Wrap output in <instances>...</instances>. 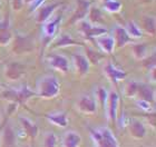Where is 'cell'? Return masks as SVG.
Instances as JSON below:
<instances>
[{
  "mask_svg": "<svg viewBox=\"0 0 156 147\" xmlns=\"http://www.w3.org/2000/svg\"><path fill=\"white\" fill-rule=\"evenodd\" d=\"M89 134L96 147H119L117 139L108 128H89Z\"/></svg>",
  "mask_w": 156,
  "mask_h": 147,
  "instance_id": "1",
  "label": "cell"
},
{
  "mask_svg": "<svg viewBox=\"0 0 156 147\" xmlns=\"http://www.w3.org/2000/svg\"><path fill=\"white\" fill-rule=\"evenodd\" d=\"M60 85L58 79L54 76H45L38 82L37 93L42 98H54L59 94Z\"/></svg>",
  "mask_w": 156,
  "mask_h": 147,
  "instance_id": "2",
  "label": "cell"
},
{
  "mask_svg": "<svg viewBox=\"0 0 156 147\" xmlns=\"http://www.w3.org/2000/svg\"><path fill=\"white\" fill-rule=\"evenodd\" d=\"M35 95L36 94L33 90H30L28 87H23L21 89H10L8 92L3 93V97L17 103H25Z\"/></svg>",
  "mask_w": 156,
  "mask_h": 147,
  "instance_id": "3",
  "label": "cell"
},
{
  "mask_svg": "<svg viewBox=\"0 0 156 147\" xmlns=\"http://www.w3.org/2000/svg\"><path fill=\"white\" fill-rule=\"evenodd\" d=\"M34 48L33 40L29 37H23L18 36L15 41V46H13V51L17 54H23V52L31 51Z\"/></svg>",
  "mask_w": 156,
  "mask_h": 147,
  "instance_id": "4",
  "label": "cell"
},
{
  "mask_svg": "<svg viewBox=\"0 0 156 147\" xmlns=\"http://www.w3.org/2000/svg\"><path fill=\"white\" fill-rule=\"evenodd\" d=\"M80 31L86 38L91 39L94 37H99L105 35V33H107V29L101 28V27H90L89 23H87L86 21H83L80 23Z\"/></svg>",
  "mask_w": 156,
  "mask_h": 147,
  "instance_id": "5",
  "label": "cell"
},
{
  "mask_svg": "<svg viewBox=\"0 0 156 147\" xmlns=\"http://www.w3.org/2000/svg\"><path fill=\"white\" fill-rule=\"evenodd\" d=\"M49 64L55 69L60 70L64 74L68 72L69 70V62L66 57L62 55H51L49 57Z\"/></svg>",
  "mask_w": 156,
  "mask_h": 147,
  "instance_id": "6",
  "label": "cell"
},
{
  "mask_svg": "<svg viewBox=\"0 0 156 147\" xmlns=\"http://www.w3.org/2000/svg\"><path fill=\"white\" fill-rule=\"evenodd\" d=\"M62 147H80L81 145V136L77 131H69L65 133L62 139Z\"/></svg>",
  "mask_w": 156,
  "mask_h": 147,
  "instance_id": "7",
  "label": "cell"
},
{
  "mask_svg": "<svg viewBox=\"0 0 156 147\" xmlns=\"http://www.w3.org/2000/svg\"><path fill=\"white\" fill-rule=\"evenodd\" d=\"M129 133L134 138L142 139L146 135V127L138 119H132L129 123Z\"/></svg>",
  "mask_w": 156,
  "mask_h": 147,
  "instance_id": "8",
  "label": "cell"
},
{
  "mask_svg": "<svg viewBox=\"0 0 156 147\" xmlns=\"http://www.w3.org/2000/svg\"><path fill=\"white\" fill-rule=\"evenodd\" d=\"M23 72H25V66L19 62H11L6 69V76L11 80L19 79L23 75Z\"/></svg>",
  "mask_w": 156,
  "mask_h": 147,
  "instance_id": "9",
  "label": "cell"
},
{
  "mask_svg": "<svg viewBox=\"0 0 156 147\" xmlns=\"http://www.w3.org/2000/svg\"><path fill=\"white\" fill-rule=\"evenodd\" d=\"M78 107L83 113L94 114L96 113V103L90 96H83L78 101Z\"/></svg>",
  "mask_w": 156,
  "mask_h": 147,
  "instance_id": "10",
  "label": "cell"
},
{
  "mask_svg": "<svg viewBox=\"0 0 156 147\" xmlns=\"http://www.w3.org/2000/svg\"><path fill=\"white\" fill-rule=\"evenodd\" d=\"M74 60H75L76 67L80 76H85L89 72V67H90V62L88 61L87 57L81 54H75L74 55Z\"/></svg>",
  "mask_w": 156,
  "mask_h": 147,
  "instance_id": "11",
  "label": "cell"
},
{
  "mask_svg": "<svg viewBox=\"0 0 156 147\" xmlns=\"http://www.w3.org/2000/svg\"><path fill=\"white\" fill-rule=\"evenodd\" d=\"M105 72L107 74V76L111 78V80L115 84L124 79L126 77V72L124 70H120V69L116 68L115 66H113L112 64H107V66L105 67Z\"/></svg>",
  "mask_w": 156,
  "mask_h": 147,
  "instance_id": "12",
  "label": "cell"
},
{
  "mask_svg": "<svg viewBox=\"0 0 156 147\" xmlns=\"http://www.w3.org/2000/svg\"><path fill=\"white\" fill-rule=\"evenodd\" d=\"M77 2H78L77 10L75 11L74 16L72 17L70 23H74L77 20L83 19L87 15V11L89 9V1H87V0H77Z\"/></svg>",
  "mask_w": 156,
  "mask_h": 147,
  "instance_id": "13",
  "label": "cell"
},
{
  "mask_svg": "<svg viewBox=\"0 0 156 147\" xmlns=\"http://www.w3.org/2000/svg\"><path fill=\"white\" fill-rule=\"evenodd\" d=\"M114 35H115V37L113 39H114L115 45H116L117 47H123V46H125L127 43L130 41L129 35L127 33L126 29H124V28L117 27L114 31Z\"/></svg>",
  "mask_w": 156,
  "mask_h": 147,
  "instance_id": "14",
  "label": "cell"
},
{
  "mask_svg": "<svg viewBox=\"0 0 156 147\" xmlns=\"http://www.w3.org/2000/svg\"><path fill=\"white\" fill-rule=\"evenodd\" d=\"M108 101H109V117L113 121H117V109H118V104H119V97L117 93L113 92L108 96Z\"/></svg>",
  "mask_w": 156,
  "mask_h": 147,
  "instance_id": "15",
  "label": "cell"
},
{
  "mask_svg": "<svg viewBox=\"0 0 156 147\" xmlns=\"http://www.w3.org/2000/svg\"><path fill=\"white\" fill-rule=\"evenodd\" d=\"M137 94L140 95V99L146 101H154V98H155V95H154V89L151 87L150 85L147 84H138V90H137Z\"/></svg>",
  "mask_w": 156,
  "mask_h": 147,
  "instance_id": "16",
  "label": "cell"
},
{
  "mask_svg": "<svg viewBox=\"0 0 156 147\" xmlns=\"http://www.w3.org/2000/svg\"><path fill=\"white\" fill-rule=\"evenodd\" d=\"M20 123L23 125V131H25V133H26L29 137H31V138L37 137L39 129H38V126H37L35 123H33L31 121L27 119V118H23V117L20 118Z\"/></svg>",
  "mask_w": 156,
  "mask_h": 147,
  "instance_id": "17",
  "label": "cell"
},
{
  "mask_svg": "<svg viewBox=\"0 0 156 147\" xmlns=\"http://www.w3.org/2000/svg\"><path fill=\"white\" fill-rule=\"evenodd\" d=\"M96 41H97L98 46L101 47L105 52H107V54H111V52H113V50H114L115 41L112 37L99 36V37H97Z\"/></svg>",
  "mask_w": 156,
  "mask_h": 147,
  "instance_id": "18",
  "label": "cell"
},
{
  "mask_svg": "<svg viewBox=\"0 0 156 147\" xmlns=\"http://www.w3.org/2000/svg\"><path fill=\"white\" fill-rule=\"evenodd\" d=\"M51 124L58 126V127H66L68 124L67 117H66L65 113H54V114H49L46 116Z\"/></svg>",
  "mask_w": 156,
  "mask_h": 147,
  "instance_id": "19",
  "label": "cell"
},
{
  "mask_svg": "<svg viewBox=\"0 0 156 147\" xmlns=\"http://www.w3.org/2000/svg\"><path fill=\"white\" fill-rule=\"evenodd\" d=\"M16 135L10 126H7L2 134V147H15Z\"/></svg>",
  "mask_w": 156,
  "mask_h": 147,
  "instance_id": "20",
  "label": "cell"
},
{
  "mask_svg": "<svg viewBox=\"0 0 156 147\" xmlns=\"http://www.w3.org/2000/svg\"><path fill=\"white\" fill-rule=\"evenodd\" d=\"M11 39V33L9 30L8 19L0 23V45H7Z\"/></svg>",
  "mask_w": 156,
  "mask_h": 147,
  "instance_id": "21",
  "label": "cell"
},
{
  "mask_svg": "<svg viewBox=\"0 0 156 147\" xmlns=\"http://www.w3.org/2000/svg\"><path fill=\"white\" fill-rule=\"evenodd\" d=\"M72 45H79V43L75 41L72 38V36H69V35H62L58 39L56 40V43L54 44L55 47H66L72 46Z\"/></svg>",
  "mask_w": 156,
  "mask_h": 147,
  "instance_id": "22",
  "label": "cell"
},
{
  "mask_svg": "<svg viewBox=\"0 0 156 147\" xmlns=\"http://www.w3.org/2000/svg\"><path fill=\"white\" fill-rule=\"evenodd\" d=\"M143 27L145 28L147 33L151 35H154L156 31V25H155V19L153 17H145L143 21Z\"/></svg>",
  "mask_w": 156,
  "mask_h": 147,
  "instance_id": "23",
  "label": "cell"
},
{
  "mask_svg": "<svg viewBox=\"0 0 156 147\" xmlns=\"http://www.w3.org/2000/svg\"><path fill=\"white\" fill-rule=\"evenodd\" d=\"M57 6H58V3H55V5H52V6H48V7H45V8H42V9L40 10V12H39V16H38V21H39V23L46 21V20L48 19V17L50 16V13L52 12V10L55 9Z\"/></svg>",
  "mask_w": 156,
  "mask_h": 147,
  "instance_id": "24",
  "label": "cell"
},
{
  "mask_svg": "<svg viewBox=\"0 0 156 147\" xmlns=\"http://www.w3.org/2000/svg\"><path fill=\"white\" fill-rule=\"evenodd\" d=\"M58 143V138L55 133H47L44 137V147H56Z\"/></svg>",
  "mask_w": 156,
  "mask_h": 147,
  "instance_id": "25",
  "label": "cell"
},
{
  "mask_svg": "<svg viewBox=\"0 0 156 147\" xmlns=\"http://www.w3.org/2000/svg\"><path fill=\"white\" fill-rule=\"evenodd\" d=\"M86 57H87L88 61L90 62V64H93V65H96V64H98V62H99V60H101L104 56L101 55V54H99V52L93 50V49L87 48V56H86Z\"/></svg>",
  "mask_w": 156,
  "mask_h": 147,
  "instance_id": "26",
  "label": "cell"
},
{
  "mask_svg": "<svg viewBox=\"0 0 156 147\" xmlns=\"http://www.w3.org/2000/svg\"><path fill=\"white\" fill-rule=\"evenodd\" d=\"M133 51H134V55H135L136 58L142 59L145 57V55H146L147 47L145 44H138V45H135V46H134Z\"/></svg>",
  "mask_w": 156,
  "mask_h": 147,
  "instance_id": "27",
  "label": "cell"
},
{
  "mask_svg": "<svg viewBox=\"0 0 156 147\" xmlns=\"http://www.w3.org/2000/svg\"><path fill=\"white\" fill-rule=\"evenodd\" d=\"M104 7L108 11H111V12H117V11L120 10L122 5L118 1H116V0H105Z\"/></svg>",
  "mask_w": 156,
  "mask_h": 147,
  "instance_id": "28",
  "label": "cell"
},
{
  "mask_svg": "<svg viewBox=\"0 0 156 147\" xmlns=\"http://www.w3.org/2000/svg\"><path fill=\"white\" fill-rule=\"evenodd\" d=\"M137 90H138V82L132 80L127 84L126 88H125V94L128 97H133L137 94Z\"/></svg>",
  "mask_w": 156,
  "mask_h": 147,
  "instance_id": "29",
  "label": "cell"
},
{
  "mask_svg": "<svg viewBox=\"0 0 156 147\" xmlns=\"http://www.w3.org/2000/svg\"><path fill=\"white\" fill-rule=\"evenodd\" d=\"M127 33L129 35V37H134V38H140L142 36V31L134 23H129L127 26Z\"/></svg>",
  "mask_w": 156,
  "mask_h": 147,
  "instance_id": "30",
  "label": "cell"
},
{
  "mask_svg": "<svg viewBox=\"0 0 156 147\" xmlns=\"http://www.w3.org/2000/svg\"><path fill=\"white\" fill-rule=\"evenodd\" d=\"M59 20H55V21H51V23H47L45 26V33L47 37H51L56 31V27H57V23H58Z\"/></svg>",
  "mask_w": 156,
  "mask_h": 147,
  "instance_id": "31",
  "label": "cell"
},
{
  "mask_svg": "<svg viewBox=\"0 0 156 147\" xmlns=\"http://www.w3.org/2000/svg\"><path fill=\"white\" fill-rule=\"evenodd\" d=\"M89 18H90L93 23H99V21H101L103 16H101V10L97 9V8H91L90 12H89Z\"/></svg>",
  "mask_w": 156,
  "mask_h": 147,
  "instance_id": "32",
  "label": "cell"
},
{
  "mask_svg": "<svg viewBox=\"0 0 156 147\" xmlns=\"http://www.w3.org/2000/svg\"><path fill=\"white\" fill-rule=\"evenodd\" d=\"M143 65L148 69L155 68V54H152L150 57H147L143 61Z\"/></svg>",
  "mask_w": 156,
  "mask_h": 147,
  "instance_id": "33",
  "label": "cell"
},
{
  "mask_svg": "<svg viewBox=\"0 0 156 147\" xmlns=\"http://www.w3.org/2000/svg\"><path fill=\"white\" fill-rule=\"evenodd\" d=\"M98 98H99L101 105L105 106V104H106V101H107V99H108V95H107L106 89H104V88L98 89Z\"/></svg>",
  "mask_w": 156,
  "mask_h": 147,
  "instance_id": "34",
  "label": "cell"
},
{
  "mask_svg": "<svg viewBox=\"0 0 156 147\" xmlns=\"http://www.w3.org/2000/svg\"><path fill=\"white\" fill-rule=\"evenodd\" d=\"M137 106L140 108H142L143 110H146V111H150L151 110V103L150 101H146V100H143V99H138L136 101Z\"/></svg>",
  "mask_w": 156,
  "mask_h": 147,
  "instance_id": "35",
  "label": "cell"
},
{
  "mask_svg": "<svg viewBox=\"0 0 156 147\" xmlns=\"http://www.w3.org/2000/svg\"><path fill=\"white\" fill-rule=\"evenodd\" d=\"M23 0H13L12 1V7H13V9H16V10H19L21 7H23Z\"/></svg>",
  "mask_w": 156,
  "mask_h": 147,
  "instance_id": "36",
  "label": "cell"
},
{
  "mask_svg": "<svg viewBox=\"0 0 156 147\" xmlns=\"http://www.w3.org/2000/svg\"><path fill=\"white\" fill-rule=\"evenodd\" d=\"M142 1H143V2H151L152 0H142Z\"/></svg>",
  "mask_w": 156,
  "mask_h": 147,
  "instance_id": "37",
  "label": "cell"
},
{
  "mask_svg": "<svg viewBox=\"0 0 156 147\" xmlns=\"http://www.w3.org/2000/svg\"><path fill=\"white\" fill-rule=\"evenodd\" d=\"M27 2H33V1H36V0H26Z\"/></svg>",
  "mask_w": 156,
  "mask_h": 147,
  "instance_id": "38",
  "label": "cell"
},
{
  "mask_svg": "<svg viewBox=\"0 0 156 147\" xmlns=\"http://www.w3.org/2000/svg\"><path fill=\"white\" fill-rule=\"evenodd\" d=\"M25 147H28V146H25Z\"/></svg>",
  "mask_w": 156,
  "mask_h": 147,
  "instance_id": "39",
  "label": "cell"
}]
</instances>
